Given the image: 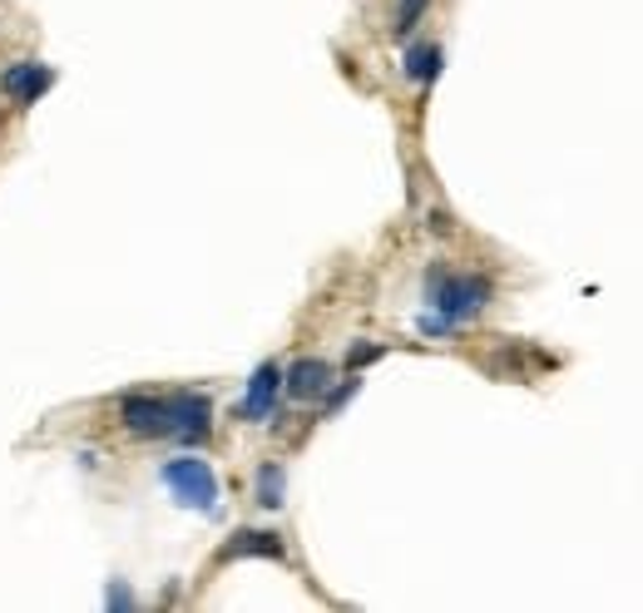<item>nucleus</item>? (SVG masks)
Here are the masks:
<instances>
[{
  "label": "nucleus",
  "instance_id": "nucleus-11",
  "mask_svg": "<svg viewBox=\"0 0 643 613\" xmlns=\"http://www.w3.org/2000/svg\"><path fill=\"white\" fill-rule=\"evenodd\" d=\"M426 10V0H402V15H396V30H411L416 25V15Z\"/></svg>",
  "mask_w": 643,
  "mask_h": 613
},
{
  "label": "nucleus",
  "instance_id": "nucleus-3",
  "mask_svg": "<svg viewBox=\"0 0 643 613\" xmlns=\"http://www.w3.org/2000/svg\"><path fill=\"white\" fill-rule=\"evenodd\" d=\"M120 416L134 436H168V430H174V420H168V401H159V396H124Z\"/></svg>",
  "mask_w": 643,
  "mask_h": 613
},
{
  "label": "nucleus",
  "instance_id": "nucleus-1",
  "mask_svg": "<svg viewBox=\"0 0 643 613\" xmlns=\"http://www.w3.org/2000/svg\"><path fill=\"white\" fill-rule=\"evenodd\" d=\"M164 485L178 495V505H188V510H214L218 505V480H214V470H208V460H194V456L168 460Z\"/></svg>",
  "mask_w": 643,
  "mask_h": 613
},
{
  "label": "nucleus",
  "instance_id": "nucleus-10",
  "mask_svg": "<svg viewBox=\"0 0 643 613\" xmlns=\"http://www.w3.org/2000/svg\"><path fill=\"white\" fill-rule=\"evenodd\" d=\"M258 505H268V510L282 505V470L278 465H262L258 470Z\"/></svg>",
  "mask_w": 643,
  "mask_h": 613
},
{
  "label": "nucleus",
  "instance_id": "nucleus-2",
  "mask_svg": "<svg viewBox=\"0 0 643 613\" xmlns=\"http://www.w3.org/2000/svg\"><path fill=\"white\" fill-rule=\"evenodd\" d=\"M485 298H490V288L480 278H436V292H431V302L446 312V322H460V316L480 312Z\"/></svg>",
  "mask_w": 643,
  "mask_h": 613
},
{
  "label": "nucleus",
  "instance_id": "nucleus-5",
  "mask_svg": "<svg viewBox=\"0 0 643 613\" xmlns=\"http://www.w3.org/2000/svg\"><path fill=\"white\" fill-rule=\"evenodd\" d=\"M278 386H282V372L278 366H258L252 372V382H248V401H242V416L248 420H262L272 411V396H278Z\"/></svg>",
  "mask_w": 643,
  "mask_h": 613
},
{
  "label": "nucleus",
  "instance_id": "nucleus-9",
  "mask_svg": "<svg viewBox=\"0 0 643 613\" xmlns=\"http://www.w3.org/2000/svg\"><path fill=\"white\" fill-rule=\"evenodd\" d=\"M436 70H440V50L436 45H416L406 55V75L411 80H436Z\"/></svg>",
  "mask_w": 643,
  "mask_h": 613
},
{
  "label": "nucleus",
  "instance_id": "nucleus-8",
  "mask_svg": "<svg viewBox=\"0 0 643 613\" xmlns=\"http://www.w3.org/2000/svg\"><path fill=\"white\" fill-rule=\"evenodd\" d=\"M242 554H262V559H282V539L268 530H238L234 544L224 549V559H242Z\"/></svg>",
  "mask_w": 643,
  "mask_h": 613
},
{
  "label": "nucleus",
  "instance_id": "nucleus-7",
  "mask_svg": "<svg viewBox=\"0 0 643 613\" xmlns=\"http://www.w3.org/2000/svg\"><path fill=\"white\" fill-rule=\"evenodd\" d=\"M326 382H332V366H326V362H298V366L288 372V391H292L298 401L322 396Z\"/></svg>",
  "mask_w": 643,
  "mask_h": 613
},
{
  "label": "nucleus",
  "instance_id": "nucleus-12",
  "mask_svg": "<svg viewBox=\"0 0 643 613\" xmlns=\"http://www.w3.org/2000/svg\"><path fill=\"white\" fill-rule=\"evenodd\" d=\"M376 352H382V346H356V352H352V362H356V366H362V362H372V356H376Z\"/></svg>",
  "mask_w": 643,
  "mask_h": 613
},
{
  "label": "nucleus",
  "instance_id": "nucleus-6",
  "mask_svg": "<svg viewBox=\"0 0 643 613\" xmlns=\"http://www.w3.org/2000/svg\"><path fill=\"white\" fill-rule=\"evenodd\" d=\"M168 420H174V430H184V436H204L208 430V401L194 396V391H184V396L168 401Z\"/></svg>",
  "mask_w": 643,
  "mask_h": 613
},
{
  "label": "nucleus",
  "instance_id": "nucleus-4",
  "mask_svg": "<svg viewBox=\"0 0 643 613\" xmlns=\"http://www.w3.org/2000/svg\"><path fill=\"white\" fill-rule=\"evenodd\" d=\"M50 84H55V70L40 65V60H30V65H20V70H10V75H6V94H10V100H20V104H35Z\"/></svg>",
  "mask_w": 643,
  "mask_h": 613
}]
</instances>
